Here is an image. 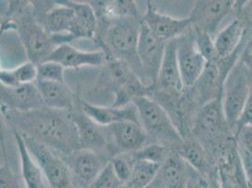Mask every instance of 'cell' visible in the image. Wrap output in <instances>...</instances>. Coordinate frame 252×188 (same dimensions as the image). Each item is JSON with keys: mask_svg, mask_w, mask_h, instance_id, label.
I'll return each instance as SVG.
<instances>
[{"mask_svg": "<svg viewBox=\"0 0 252 188\" xmlns=\"http://www.w3.org/2000/svg\"><path fill=\"white\" fill-rule=\"evenodd\" d=\"M110 163L115 171L117 177L119 178V180L124 185H126L131 177V174L136 164V160L132 153L117 155L111 158Z\"/></svg>", "mask_w": 252, "mask_h": 188, "instance_id": "obj_28", "label": "cell"}, {"mask_svg": "<svg viewBox=\"0 0 252 188\" xmlns=\"http://www.w3.org/2000/svg\"><path fill=\"white\" fill-rule=\"evenodd\" d=\"M147 3V10L141 20L159 39L167 42L176 40L191 27V21L189 17H171L158 12L151 2Z\"/></svg>", "mask_w": 252, "mask_h": 188, "instance_id": "obj_14", "label": "cell"}, {"mask_svg": "<svg viewBox=\"0 0 252 188\" xmlns=\"http://www.w3.org/2000/svg\"><path fill=\"white\" fill-rule=\"evenodd\" d=\"M1 109L2 112H31L45 105L36 84H27L18 87H6L1 85Z\"/></svg>", "mask_w": 252, "mask_h": 188, "instance_id": "obj_13", "label": "cell"}, {"mask_svg": "<svg viewBox=\"0 0 252 188\" xmlns=\"http://www.w3.org/2000/svg\"><path fill=\"white\" fill-rule=\"evenodd\" d=\"M63 157L70 168L74 188L88 187L110 161L106 156L85 149H78Z\"/></svg>", "mask_w": 252, "mask_h": 188, "instance_id": "obj_9", "label": "cell"}, {"mask_svg": "<svg viewBox=\"0 0 252 188\" xmlns=\"http://www.w3.org/2000/svg\"><path fill=\"white\" fill-rule=\"evenodd\" d=\"M175 152L199 173L212 174L219 171L209 153L194 136L185 137L183 142L175 149Z\"/></svg>", "mask_w": 252, "mask_h": 188, "instance_id": "obj_19", "label": "cell"}, {"mask_svg": "<svg viewBox=\"0 0 252 188\" xmlns=\"http://www.w3.org/2000/svg\"><path fill=\"white\" fill-rule=\"evenodd\" d=\"M38 79L37 65L32 63L20 64L14 69H1L0 81L6 87H18L22 85L35 83Z\"/></svg>", "mask_w": 252, "mask_h": 188, "instance_id": "obj_24", "label": "cell"}, {"mask_svg": "<svg viewBox=\"0 0 252 188\" xmlns=\"http://www.w3.org/2000/svg\"><path fill=\"white\" fill-rule=\"evenodd\" d=\"M39 23L51 35H60L65 32L74 40L79 39L76 13L69 1L55 2L52 7L44 11Z\"/></svg>", "mask_w": 252, "mask_h": 188, "instance_id": "obj_15", "label": "cell"}, {"mask_svg": "<svg viewBox=\"0 0 252 188\" xmlns=\"http://www.w3.org/2000/svg\"><path fill=\"white\" fill-rule=\"evenodd\" d=\"M122 186H124V184L117 177L109 161L101 173L95 178L94 182L83 188H119Z\"/></svg>", "mask_w": 252, "mask_h": 188, "instance_id": "obj_30", "label": "cell"}, {"mask_svg": "<svg viewBox=\"0 0 252 188\" xmlns=\"http://www.w3.org/2000/svg\"><path fill=\"white\" fill-rule=\"evenodd\" d=\"M245 171H246L248 188H252V166L248 168H245Z\"/></svg>", "mask_w": 252, "mask_h": 188, "instance_id": "obj_36", "label": "cell"}, {"mask_svg": "<svg viewBox=\"0 0 252 188\" xmlns=\"http://www.w3.org/2000/svg\"><path fill=\"white\" fill-rule=\"evenodd\" d=\"M35 84L45 107L68 112L75 109L74 95L65 83L37 79Z\"/></svg>", "mask_w": 252, "mask_h": 188, "instance_id": "obj_20", "label": "cell"}, {"mask_svg": "<svg viewBox=\"0 0 252 188\" xmlns=\"http://www.w3.org/2000/svg\"><path fill=\"white\" fill-rule=\"evenodd\" d=\"M175 152L172 149L158 143H149L137 152L132 153L136 161H148L162 165L169 155Z\"/></svg>", "mask_w": 252, "mask_h": 188, "instance_id": "obj_26", "label": "cell"}, {"mask_svg": "<svg viewBox=\"0 0 252 188\" xmlns=\"http://www.w3.org/2000/svg\"><path fill=\"white\" fill-rule=\"evenodd\" d=\"M72 118L76 126L80 149L90 150L110 158L109 136L107 127L100 125L86 115L81 109L72 111Z\"/></svg>", "mask_w": 252, "mask_h": 188, "instance_id": "obj_12", "label": "cell"}, {"mask_svg": "<svg viewBox=\"0 0 252 188\" xmlns=\"http://www.w3.org/2000/svg\"><path fill=\"white\" fill-rule=\"evenodd\" d=\"M79 107L86 115L89 116L95 123L105 127L125 121L139 123L137 107L133 103L122 107H115L113 105L107 107L80 101Z\"/></svg>", "mask_w": 252, "mask_h": 188, "instance_id": "obj_18", "label": "cell"}, {"mask_svg": "<svg viewBox=\"0 0 252 188\" xmlns=\"http://www.w3.org/2000/svg\"><path fill=\"white\" fill-rule=\"evenodd\" d=\"M191 170L192 167L176 152H172L161 165L158 177L168 188H187Z\"/></svg>", "mask_w": 252, "mask_h": 188, "instance_id": "obj_23", "label": "cell"}, {"mask_svg": "<svg viewBox=\"0 0 252 188\" xmlns=\"http://www.w3.org/2000/svg\"><path fill=\"white\" fill-rule=\"evenodd\" d=\"M246 125L252 126V85L251 93L249 95L247 104L245 105L243 114H242L240 120L238 121V123L236 125V130L241 128L243 126Z\"/></svg>", "mask_w": 252, "mask_h": 188, "instance_id": "obj_35", "label": "cell"}, {"mask_svg": "<svg viewBox=\"0 0 252 188\" xmlns=\"http://www.w3.org/2000/svg\"><path fill=\"white\" fill-rule=\"evenodd\" d=\"M177 42V58L182 81L185 89L193 87L203 73L207 62L200 54L195 38V31L192 26Z\"/></svg>", "mask_w": 252, "mask_h": 188, "instance_id": "obj_8", "label": "cell"}, {"mask_svg": "<svg viewBox=\"0 0 252 188\" xmlns=\"http://www.w3.org/2000/svg\"><path fill=\"white\" fill-rule=\"evenodd\" d=\"M252 85V74L238 62L228 75L223 92L224 113L229 125L235 132L236 125L241 118L251 93Z\"/></svg>", "mask_w": 252, "mask_h": 188, "instance_id": "obj_5", "label": "cell"}, {"mask_svg": "<svg viewBox=\"0 0 252 188\" xmlns=\"http://www.w3.org/2000/svg\"><path fill=\"white\" fill-rule=\"evenodd\" d=\"M167 43L153 34L141 22L137 58L141 67L142 83L148 88L154 87L157 84Z\"/></svg>", "mask_w": 252, "mask_h": 188, "instance_id": "obj_7", "label": "cell"}, {"mask_svg": "<svg viewBox=\"0 0 252 188\" xmlns=\"http://www.w3.org/2000/svg\"><path fill=\"white\" fill-rule=\"evenodd\" d=\"M248 38V32L245 31L241 24L233 20L222 31L216 34L214 39L217 59L222 60L237 52Z\"/></svg>", "mask_w": 252, "mask_h": 188, "instance_id": "obj_22", "label": "cell"}, {"mask_svg": "<svg viewBox=\"0 0 252 188\" xmlns=\"http://www.w3.org/2000/svg\"><path fill=\"white\" fill-rule=\"evenodd\" d=\"M133 104L137 107L140 125L147 133L150 140L153 139V142H151L175 151L183 142L184 137L166 109L147 95L137 97Z\"/></svg>", "mask_w": 252, "mask_h": 188, "instance_id": "obj_4", "label": "cell"}, {"mask_svg": "<svg viewBox=\"0 0 252 188\" xmlns=\"http://www.w3.org/2000/svg\"><path fill=\"white\" fill-rule=\"evenodd\" d=\"M15 131L31 136L62 157L80 149L72 112L42 107L31 112H3Z\"/></svg>", "mask_w": 252, "mask_h": 188, "instance_id": "obj_1", "label": "cell"}, {"mask_svg": "<svg viewBox=\"0 0 252 188\" xmlns=\"http://www.w3.org/2000/svg\"><path fill=\"white\" fill-rule=\"evenodd\" d=\"M21 135L32 157L41 167L49 188H74L70 168L63 157L31 136Z\"/></svg>", "mask_w": 252, "mask_h": 188, "instance_id": "obj_6", "label": "cell"}, {"mask_svg": "<svg viewBox=\"0 0 252 188\" xmlns=\"http://www.w3.org/2000/svg\"><path fill=\"white\" fill-rule=\"evenodd\" d=\"M238 62L248 69L252 76V32H249L248 39L244 44Z\"/></svg>", "mask_w": 252, "mask_h": 188, "instance_id": "obj_34", "label": "cell"}, {"mask_svg": "<svg viewBox=\"0 0 252 188\" xmlns=\"http://www.w3.org/2000/svg\"><path fill=\"white\" fill-rule=\"evenodd\" d=\"M142 20L138 17L111 19L98 26V42L107 57L126 63L142 82L141 67L137 58V44Z\"/></svg>", "mask_w": 252, "mask_h": 188, "instance_id": "obj_2", "label": "cell"}, {"mask_svg": "<svg viewBox=\"0 0 252 188\" xmlns=\"http://www.w3.org/2000/svg\"><path fill=\"white\" fill-rule=\"evenodd\" d=\"M193 28V27H192ZM195 38H196V44L199 49L200 54L203 56V58L206 60L207 63L214 62L217 59L216 50H215V44L213 36L208 34L207 32L201 31L199 30H195Z\"/></svg>", "mask_w": 252, "mask_h": 188, "instance_id": "obj_32", "label": "cell"}, {"mask_svg": "<svg viewBox=\"0 0 252 188\" xmlns=\"http://www.w3.org/2000/svg\"><path fill=\"white\" fill-rule=\"evenodd\" d=\"M37 69H38V79L65 83V80H64L65 68L62 64L46 61L44 63L37 65Z\"/></svg>", "mask_w": 252, "mask_h": 188, "instance_id": "obj_29", "label": "cell"}, {"mask_svg": "<svg viewBox=\"0 0 252 188\" xmlns=\"http://www.w3.org/2000/svg\"><path fill=\"white\" fill-rule=\"evenodd\" d=\"M46 61L60 63L64 68H79L82 66H100L107 61V57L103 50L81 51L70 43H63L56 47Z\"/></svg>", "mask_w": 252, "mask_h": 188, "instance_id": "obj_17", "label": "cell"}, {"mask_svg": "<svg viewBox=\"0 0 252 188\" xmlns=\"http://www.w3.org/2000/svg\"><path fill=\"white\" fill-rule=\"evenodd\" d=\"M245 31L252 32V0L235 1L231 12Z\"/></svg>", "mask_w": 252, "mask_h": 188, "instance_id": "obj_33", "label": "cell"}, {"mask_svg": "<svg viewBox=\"0 0 252 188\" xmlns=\"http://www.w3.org/2000/svg\"><path fill=\"white\" fill-rule=\"evenodd\" d=\"M11 6L12 17L10 22L3 24V28L11 26L19 33L25 50L30 62L39 65L46 62L48 57L58 46L52 35L46 31L42 25L33 17V13L28 9L29 4H18Z\"/></svg>", "mask_w": 252, "mask_h": 188, "instance_id": "obj_3", "label": "cell"}, {"mask_svg": "<svg viewBox=\"0 0 252 188\" xmlns=\"http://www.w3.org/2000/svg\"><path fill=\"white\" fill-rule=\"evenodd\" d=\"M128 188V187H127V186H126V185H124V186H122V187H121V188Z\"/></svg>", "mask_w": 252, "mask_h": 188, "instance_id": "obj_37", "label": "cell"}, {"mask_svg": "<svg viewBox=\"0 0 252 188\" xmlns=\"http://www.w3.org/2000/svg\"><path fill=\"white\" fill-rule=\"evenodd\" d=\"M234 2L233 0L195 1L189 17L191 26L211 36L215 35L222 21L232 12Z\"/></svg>", "mask_w": 252, "mask_h": 188, "instance_id": "obj_11", "label": "cell"}, {"mask_svg": "<svg viewBox=\"0 0 252 188\" xmlns=\"http://www.w3.org/2000/svg\"><path fill=\"white\" fill-rule=\"evenodd\" d=\"M154 88L171 95H180L185 91L179 68L176 40L167 43L158 81Z\"/></svg>", "mask_w": 252, "mask_h": 188, "instance_id": "obj_16", "label": "cell"}, {"mask_svg": "<svg viewBox=\"0 0 252 188\" xmlns=\"http://www.w3.org/2000/svg\"><path fill=\"white\" fill-rule=\"evenodd\" d=\"M111 158L120 154L134 153L152 143L140 123L125 121L107 126Z\"/></svg>", "mask_w": 252, "mask_h": 188, "instance_id": "obj_10", "label": "cell"}, {"mask_svg": "<svg viewBox=\"0 0 252 188\" xmlns=\"http://www.w3.org/2000/svg\"><path fill=\"white\" fill-rule=\"evenodd\" d=\"M161 165L148 161H136L131 177L126 186L129 188H146L158 177Z\"/></svg>", "mask_w": 252, "mask_h": 188, "instance_id": "obj_25", "label": "cell"}, {"mask_svg": "<svg viewBox=\"0 0 252 188\" xmlns=\"http://www.w3.org/2000/svg\"><path fill=\"white\" fill-rule=\"evenodd\" d=\"M236 146L245 168L252 166V126H243L236 130Z\"/></svg>", "mask_w": 252, "mask_h": 188, "instance_id": "obj_27", "label": "cell"}, {"mask_svg": "<svg viewBox=\"0 0 252 188\" xmlns=\"http://www.w3.org/2000/svg\"><path fill=\"white\" fill-rule=\"evenodd\" d=\"M187 188H221L219 171L212 174H201L192 168Z\"/></svg>", "mask_w": 252, "mask_h": 188, "instance_id": "obj_31", "label": "cell"}, {"mask_svg": "<svg viewBox=\"0 0 252 188\" xmlns=\"http://www.w3.org/2000/svg\"><path fill=\"white\" fill-rule=\"evenodd\" d=\"M13 134L20 158L24 187L25 188H49L41 167L32 157L30 150L26 145L24 137L18 131L14 130Z\"/></svg>", "mask_w": 252, "mask_h": 188, "instance_id": "obj_21", "label": "cell"}]
</instances>
